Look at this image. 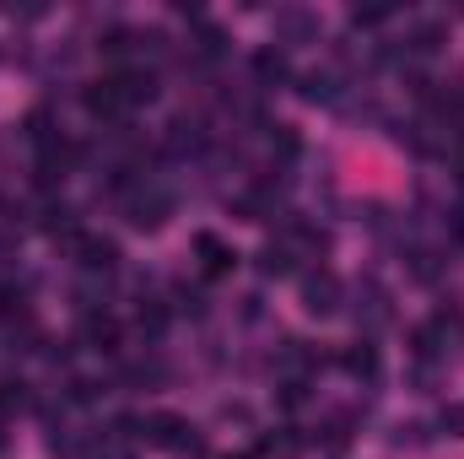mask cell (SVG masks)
<instances>
[{"label": "cell", "mask_w": 464, "mask_h": 459, "mask_svg": "<svg viewBox=\"0 0 464 459\" xmlns=\"http://www.w3.org/2000/svg\"><path fill=\"white\" fill-rule=\"evenodd\" d=\"M140 438H146V444H157V449L200 454V438H195V427H189L184 416H173V411H151V416H140Z\"/></svg>", "instance_id": "6da1fadb"}, {"label": "cell", "mask_w": 464, "mask_h": 459, "mask_svg": "<svg viewBox=\"0 0 464 459\" xmlns=\"http://www.w3.org/2000/svg\"><path fill=\"white\" fill-rule=\"evenodd\" d=\"M303 308H308L314 319L341 314V276H335V270H314V276H303Z\"/></svg>", "instance_id": "7a4b0ae2"}, {"label": "cell", "mask_w": 464, "mask_h": 459, "mask_svg": "<svg viewBox=\"0 0 464 459\" xmlns=\"http://www.w3.org/2000/svg\"><path fill=\"white\" fill-rule=\"evenodd\" d=\"M124 211H130V228H140V232H157L162 222H168V217H173V200H168L162 190H151V195H135V200H130Z\"/></svg>", "instance_id": "3957f363"}, {"label": "cell", "mask_w": 464, "mask_h": 459, "mask_svg": "<svg viewBox=\"0 0 464 459\" xmlns=\"http://www.w3.org/2000/svg\"><path fill=\"white\" fill-rule=\"evenodd\" d=\"M276 38L281 44H314L319 38V16L303 11V5H286V11H276Z\"/></svg>", "instance_id": "277c9868"}, {"label": "cell", "mask_w": 464, "mask_h": 459, "mask_svg": "<svg viewBox=\"0 0 464 459\" xmlns=\"http://www.w3.org/2000/svg\"><path fill=\"white\" fill-rule=\"evenodd\" d=\"M76 254H82V265H87V270H114V265H119V243H114V238H98V232L76 238Z\"/></svg>", "instance_id": "5b68a950"}, {"label": "cell", "mask_w": 464, "mask_h": 459, "mask_svg": "<svg viewBox=\"0 0 464 459\" xmlns=\"http://www.w3.org/2000/svg\"><path fill=\"white\" fill-rule=\"evenodd\" d=\"M114 87H119V98H124L130 109H140V103H151V98H157V82H151V71H119Z\"/></svg>", "instance_id": "8992f818"}, {"label": "cell", "mask_w": 464, "mask_h": 459, "mask_svg": "<svg viewBox=\"0 0 464 459\" xmlns=\"http://www.w3.org/2000/svg\"><path fill=\"white\" fill-rule=\"evenodd\" d=\"M87 109L98 119H119V114H130V103L119 98V87H114V76H103L98 87H87Z\"/></svg>", "instance_id": "52a82bcc"}, {"label": "cell", "mask_w": 464, "mask_h": 459, "mask_svg": "<svg viewBox=\"0 0 464 459\" xmlns=\"http://www.w3.org/2000/svg\"><path fill=\"white\" fill-rule=\"evenodd\" d=\"M195 249H200V259H206V276H227L232 265H237V254H232L217 232H200V238H195Z\"/></svg>", "instance_id": "ba28073f"}, {"label": "cell", "mask_w": 464, "mask_h": 459, "mask_svg": "<svg viewBox=\"0 0 464 459\" xmlns=\"http://www.w3.org/2000/svg\"><path fill=\"white\" fill-rule=\"evenodd\" d=\"M356 298H362V303H356V319H362V325H367V330H378V325H383V319H389V292H383V287H372V281H367V287H362V292H356Z\"/></svg>", "instance_id": "9c48e42d"}, {"label": "cell", "mask_w": 464, "mask_h": 459, "mask_svg": "<svg viewBox=\"0 0 464 459\" xmlns=\"http://www.w3.org/2000/svg\"><path fill=\"white\" fill-rule=\"evenodd\" d=\"M65 168H71V146L49 141V146H44V157H38V184H44V190H49V184H60V179H65Z\"/></svg>", "instance_id": "30bf717a"}, {"label": "cell", "mask_w": 464, "mask_h": 459, "mask_svg": "<svg viewBox=\"0 0 464 459\" xmlns=\"http://www.w3.org/2000/svg\"><path fill=\"white\" fill-rule=\"evenodd\" d=\"M286 71H292V65H286V54H281V49H259V54H254V76H259L265 87H281V82H286Z\"/></svg>", "instance_id": "8fae6325"}, {"label": "cell", "mask_w": 464, "mask_h": 459, "mask_svg": "<svg viewBox=\"0 0 464 459\" xmlns=\"http://www.w3.org/2000/svg\"><path fill=\"white\" fill-rule=\"evenodd\" d=\"M341 367H346L351 378H378V346H351L346 356H341Z\"/></svg>", "instance_id": "7c38bea8"}, {"label": "cell", "mask_w": 464, "mask_h": 459, "mask_svg": "<svg viewBox=\"0 0 464 459\" xmlns=\"http://www.w3.org/2000/svg\"><path fill=\"white\" fill-rule=\"evenodd\" d=\"M292 270H297V259H292L286 243H265L259 249V276H292Z\"/></svg>", "instance_id": "4fadbf2b"}, {"label": "cell", "mask_w": 464, "mask_h": 459, "mask_svg": "<svg viewBox=\"0 0 464 459\" xmlns=\"http://www.w3.org/2000/svg\"><path fill=\"white\" fill-rule=\"evenodd\" d=\"M297 93H303L308 103H335V93H341V87H335V76H330V71H308Z\"/></svg>", "instance_id": "5bb4252c"}, {"label": "cell", "mask_w": 464, "mask_h": 459, "mask_svg": "<svg viewBox=\"0 0 464 459\" xmlns=\"http://www.w3.org/2000/svg\"><path fill=\"white\" fill-rule=\"evenodd\" d=\"M443 38H449V27H443V22H421V27L411 33V54H438V49H443Z\"/></svg>", "instance_id": "9a60e30c"}, {"label": "cell", "mask_w": 464, "mask_h": 459, "mask_svg": "<svg viewBox=\"0 0 464 459\" xmlns=\"http://www.w3.org/2000/svg\"><path fill=\"white\" fill-rule=\"evenodd\" d=\"M87 341H92V351H114L119 346V325L109 319V314H92V319H87Z\"/></svg>", "instance_id": "2e32d148"}, {"label": "cell", "mask_w": 464, "mask_h": 459, "mask_svg": "<svg viewBox=\"0 0 464 459\" xmlns=\"http://www.w3.org/2000/svg\"><path fill=\"white\" fill-rule=\"evenodd\" d=\"M27 405V384L22 378H0V411H22Z\"/></svg>", "instance_id": "e0dca14e"}, {"label": "cell", "mask_w": 464, "mask_h": 459, "mask_svg": "<svg viewBox=\"0 0 464 459\" xmlns=\"http://www.w3.org/2000/svg\"><path fill=\"white\" fill-rule=\"evenodd\" d=\"M265 454H276V459H297V454H303V438H292V427H286L281 438H265Z\"/></svg>", "instance_id": "ac0fdd59"}, {"label": "cell", "mask_w": 464, "mask_h": 459, "mask_svg": "<svg viewBox=\"0 0 464 459\" xmlns=\"http://www.w3.org/2000/svg\"><path fill=\"white\" fill-rule=\"evenodd\" d=\"M389 16H394L389 5H356V11H351V22H356V27H383Z\"/></svg>", "instance_id": "d6986e66"}, {"label": "cell", "mask_w": 464, "mask_h": 459, "mask_svg": "<svg viewBox=\"0 0 464 459\" xmlns=\"http://www.w3.org/2000/svg\"><path fill=\"white\" fill-rule=\"evenodd\" d=\"M416 351H421V356H438V351H443V325L416 330Z\"/></svg>", "instance_id": "ffe728a7"}, {"label": "cell", "mask_w": 464, "mask_h": 459, "mask_svg": "<svg viewBox=\"0 0 464 459\" xmlns=\"http://www.w3.org/2000/svg\"><path fill=\"white\" fill-rule=\"evenodd\" d=\"M438 427H443V433H449V438H464V405H449V411H443V422H438Z\"/></svg>", "instance_id": "44dd1931"}, {"label": "cell", "mask_w": 464, "mask_h": 459, "mask_svg": "<svg viewBox=\"0 0 464 459\" xmlns=\"http://www.w3.org/2000/svg\"><path fill=\"white\" fill-rule=\"evenodd\" d=\"M162 325H168L162 308H140V330H146V336H162Z\"/></svg>", "instance_id": "7402d4cb"}, {"label": "cell", "mask_w": 464, "mask_h": 459, "mask_svg": "<svg viewBox=\"0 0 464 459\" xmlns=\"http://www.w3.org/2000/svg\"><path fill=\"white\" fill-rule=\"evenodd\" d=\"M0 314H5V319L22 314V292H16V287H0Z\"/></svg>", "instance_id": "603a6c76"}, {"label": "cell", "mask_w": 464, "mask_h": 459, "mask_svg": "<svg viewBox=\"0 0 464 459\" xmlns=\"http://www.w3.org/2000/svg\"><path fill=\"white\" fill-rule=\"evenodd\" d=\"M200 54H222V33L217 27H200Z\"/></svg>", "instance_id": "cb8c5ba5"}]
</instances>
